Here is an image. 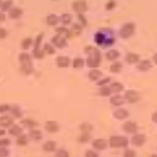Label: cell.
Segmentation results:
<instances>
[{"mask_svg": "<svg viewBox=\"0 0 157 157\" xmlns=\"http://www.w3.org/2000/svg\"><path fill=\"white\" fill-rule=\"evenodd\" d=\"M84 52L87 55L85 60L86 66L91 68H98L101 62V54L100 50L93 45H86L84 48Z\"/></svg>", "mask_w": 157, "mask_h": 157, "instance_id": "6da1fadb", "label": "cell"}, {"mask_svg": "<svg viewBox=\"0 0 157 157\" xmlns=\"http://www.w3.org/2000/svg\"><path fill=\"white\" fill-rule=\"evenodd\" d=\"M94 39L98 45L105 47L111 46L115 41L111 29L98 31L94 34Z\"/></svg>", "mask_w": 157, "mask_h": 157, "instance_id": "7a4b0ae2", "label": "cell"}, {"mask_svg": "<svg viewBox=\"0 0 157 157\" xmlns=\"http://www.w3.org/2000/svg\"><path fill=\"white\" fill-rule=\"evenodd\" d=\"M18 59L20 65V70L23 74L28 75L34 72L31 56L28 52H20L18 54Z\"/></svg>", "mask_w": 157, "mask_h": 157, "instance_id": "3957f363", "label": "cell"}, {"mask_svg": "<svg viewBox=\"0 0 157 157\" xmlns=\"http://www.w3.org/2000/svg\"><path fill=\"white\" fill-rule=\"evenodd\" d=\"M44 36V33L41 32L36 36L34 40L33 41V49L32 50V54L36 59H42L45 57V53L43 48H41L40 47Z\"/></svg>", "mask_w": 157, "mask_h": 157, "instance_id": "277c9868", "label": "cell"}, {"mask_svg": "<svg viewBox=\"0 0 157 157\" xmlns=\"http://www.w3.org/2000/svg\"><path fill=\"white\" fill-rule=\"evenodd\" d=\"M109 144L112 148H125L129 145V140L123 136H112L109 138Z\"/></svg>", "mask_w": 157, "mask_h": 157, "instance_id": "5b68a950", "label": "cell"}, {"mask_svg": "<svg viewBox=\"0 0 157 157\" xmlns=\"http://www.w3.org/2000/svg\"><path fill=\"white\" fill-rule=\"evenodd\" d=\"M136 29L135 24L132 22L123 23L119 29V35L123 39L129 38L134 33Z\"/></svg>", "mask_w": 157, "mask_h": 157, "instance_id": "8992f818", "label": "cell"}, {"mask_svg": "<svg viewBox=\"0 0 157 157\" xmlns=\"http://www.w3.org/2000/svg\"><path fill=\"white\" fill-rule=\"evenodd\" d=\"M50 41L51 44L54 47L59 49H63L67 46V39L58 34H56L55 35H54L51 38Z\"/></svg>", "mask_w": 157, "mask_h": 157, "instance_id": "52a82bcc", "label": "cell"}, {"mask_svg": "<svg viewBox=\"0 0 157 157\" xmlns=\"http://www.w3.org/2000/svg\"><path fill=\"white\" fill-rule=\"evenodd\" d=\"M124 98L128 102L134 104L137 102L140 99V94L137 90H128L125 92Z\"/></svg>", "mask_w": 157, "mask_h": 157, "instance_id": "ba28073f", "label": "cell"}, {"mask_svg": "<svg viewBox=\"0 0 157 157\" xmlns=\"http://www.w3.org/2000/svg\"><path fill=\"white\" fill-rule=\"evenodd\" d=\"M72 9L74 12L78 13H83L87 11L88 9V4L85 0H77L75 1L72 4Z\"/></svg>", "mask_w": 157, "mask_h": 157, "instance_id": "9c48e42d", "label": "cell"}, {"mask_svg": "<svg viewBox=\"0 0 157 157\" xmlns=\"http://www.w3.org/2000/svg\"><path fill=\"white\" fill-rule=\"evenodd\" d=\"M55 63L58 67L60 68H66L71 64V59L67 56L59 55L56 58Z\"/></svg>", "mask_w": 157, "mask_h": 157, "instance_id": "30bf717a", "label": "cell"}, {"mask_svg": "<svg viewBox=\"0 0 157 157\" xmlns=\"http://www.w3.org/2000/svg\"><path fill=\"white\" fill-rule=\"evenodd\" d=\"M146 137L142 134H135L131 139V143L136 147H142L145 142Z\"/></svg>", "mask_w": 157, "mask_h": 157, "instance_id": "8fae6325", "label": "cell"}, {"mask_svg": "<svg viewBox=\"0 0 157 157\" xmlns=\"http://www.w3.org/2000/svg\"><path fill=\"white\" fill-rule=\"evenodd\" d=\"M23 13L22 8L18 6H13L8 11V16L11 19H18L20 18Z\"/></svg>", "mask_w": 157, "mask_h": 157, "instance_id": "7c38bea8", "label": "cell"}, {"mask_svg": "<svg viewBox=\"0 0 157 157\" xmlns=\"http://www.w3.org/2000/svg\"><path fill=\"white\" fill-rule=\"evenodd\" d=\"M123 129L127 133L136 134L137 131L138 127L137 124L132 121H127L123 124Z\"/></svg>", "mask_w": 157, "mask_h": 157, "instance_id": "4fadbf2b", "label": "cell"}, {"mask_svg": "<svg viewBox=\"0 0 157 157\" xmlns=\"http://www.w3.org/2000/svg\"><path fill=\"white\" fill-rule=\"evenodd\" d=\"M108 142L105 139L99 138L96 139L92 142V146L96 150L102 151L107 148Z\"/></svg>", "mask_w": 157, "mask_h": 157, "instance_id": "5bb4252c", "label": "cell"}, {"mask_svg": "<svg viewBox=\"0 0 157 157\" xmlns=\"http://www.w3.org/2000/svg\"><path fill=\"white\" fill-rule=\"evenodd\" d=\"M44 128L46 131L50 133H55L59 131V126L56 121L49 120L45 122Z\"/></svg>", "mask_w": 157, "mask_h": 157, "instance_id": "9a60e30c", "label": "cell"}, {"mask_svg": "<svg viewBox=\"0 0 157 157\" xmlns=\"http://www.w3.org/2000/svg\"><path fill=\"white\" fill-rule=\"evenodd\" d=\"M129 115V112L124 109L120 108L117 109L113 112V117L118 120H123L128 117Z\"/></svg>", "mask_w": 157, "mask_h": 157, "instance_id": "2e32d148", "label": "cell"}, {"mask_svg": "<svg viewBox=\"0 0 157 157\" xmlns=\"http://www.w3.org/2000/svg\"><path fill=\"white\" fill-rule=\"evenodd\" d=\"M152 67V63L150 60L145 59L139 61L137 64V69L141 72H146L150 70Z\"/></svg>", "mask_w": 157, "mask_h": 157, "instance_id": "e0dca14e", "label": "cell"}, {"mask_svg": "<svg viewBox=\"0 0 157 157\" xmlns=\"http://www.w3.org/2000/svg\"><path fill=\"white\" fill-rule=\"evenodd\" d=\"M109 101L111 104H112L114 106H120L123 105L125 102V99L124 97H123L120 94H115L112 97H110Z\"/></svg>", "mask_w": 157, "mask_h": 157, "instance_id": "ac0fdd59", "label": "cell"}, {"mask_svg": "<svg viewBox=\"0 0 157 157\" xmlns=\"http://www.w3.org/2000/svg\"><path fill=\"white\" fill-rule=\"evenodd\" d=\"M124 59L127 63L132 64L139 63L140 59V56L137 53L129 52L126 54V55L124 57Z\"/></svg>", "mask_w": 157, "mask_h": 157, "instance_id": "d6986e66", "label": "cell"}, {"mask_svg": "<svg viewBox=\"0 0 157 157\" xmlns=\"http://www.w3.org/2000/svg\"><path fill=\"white\" fill-rule=\"evenodd\" d=\"M102 75V72L97 68L91 69L88 74L89 79L91 81L98 80Z\"/></svg>", "mask_w": 157, "mask_h": 157, "instance_id": "ffe728a7", "label": "cell"}, {"mask_svg": "<svg viewBox=\"0 0 157 157\" xmlns=\"http://www.w3.org/2000/svg\"><path fill=\"white\" fill-rule=\"evenodd\" d=\"M55 32L56 34H58L59 35H61L62 36L64 37L66 39L69 38L71 35L72 33L71 32V30L67 28H66L65 26L63 25V26H58L55 28Z\"/></svg>", "mask_w": 157, "mask_h": 157, "instance_id": "44dd1931", "label": "cell"}, {"mask_svg": "<svg viewBox=\"0 0 157 157\" xmlns=\"http://www.w3.org/2000/svg\"><path fill=\"white\" fill-rule=\"evenodd\" d=\"M44 151L46 152H52L56 150V143L53 140H47L42 146Z\"/></svg>", "mask_w": 157, "mask_h": 157, "instance_id": "7402d4cb", "label": "cell"}, {"mask_svg": "<svg viewBox=\"0 0 157 157\" xmlns=\"http://www.w3.org/2000/svg\"><path fill=\"white\" fill-rule=\"evenodd\" d=\"M13 119L8 115L0 117V126L3 128H8L13 124Z\"/></svg>", "mask_w": 157, "mask_h": 157, "instance_id": "603a6c76", "label": "cell"}, {"mask_svg": "<svg viewBox=\"0 0 157 157\" xmlns=\"http://www.w3.org/2000/svg\"><path fill=\"white\" fill-rule=\"evenodd\" d=\"M120 55V53L116 49H110L105 53V57L109 61H115Z\"/></svg>", "mask_w": 157, "mask_h": 157, "instance_id": "cb8c5ba5", "label": "cell"}, {"mask_svg": "<svg viewBox=\"0 0 157 157\" xmlns=\"http://www.w3.org/2000/svg\"><path fill=\"white\" fill-rule=\"evenodd\" d=\"M8 131L9 134L13 136L18 137L19 136L22 134L23 129L18 124H12L10 126Z\"/></svg>", "mask_w": 157, "mask_h": 157, "instance_id": "d4e9b609", "label": "cell"}, {"mask_svg": "<svg viewBox=\"0 0 157 157\" xmlns=\"http://www.w3.org/2000/svg\"><path fill=\"white\" fill-rule=\"evenodd\" d=\"M59 22V16L55 13H50L46 17V23L49 26H55Z\"/></svg>", "mask_w": 157, "mask_h": 157, "instance_id": "484cf974", "label": "cell"}, {"mask_svg": "<svg viewBox=\"0 0 157 157\" xmlns=\"http://www.w3.org/2000/svg\"><path fill=\"white\" fill-rule=\"evenodd\" d=\"M72 20V15L69 13H63L59 16V21L64 26L69 25Z\"/></svg>", "mask_w": 157, "mask_h": 157, "instance_id": "4316f807", "label": "cell"}, {"mask_svg": "<svg viewBox=\"0 0 157 157\" xmlns=\"http://www.w3.org/2000/svg\"><path fill=\"white\" fill-rule=\"evenodd\" d=\"M29 137L36 141L40 140L42 138V133L39 129H31L29 132Z\"/></svg>", "mask_w": 157, "mask_h": 157, "instance_id": "83f0119b", "label": "cell"}, {"mask_svg": "<svg viewBox=\"0 0 157 157\" xmlns=\"http://www.w3.org/2000/svg\"><path fill=\"white\" fill-rule=\"evenodd\" d=\"M20 123L26 128L33 129V128L37 126L38 123L34 120L30 118H25L20 121Z\"/></svg>", "mask_w": 157, "mask_h": 157, "instance_id": "f1b7e54d", "label": "cell"}, {"mask_svg": "<svg viewBox=\"0 0 157 157\" xmlns=\"http://www.w3.org/2000/svg\"><path fill=\"white\" fill-rule=\"evenodd\" d=\"M123 67L122 63L119 61H115L109 67V70L111 72L117 74L119 73Z\"/></svg>", "mask_w": 157, "mask_h": 157, "instance_id": "f546056e", "label": "cell"}, {"mask_svg": "<svg viewBox=\"0 0 157 157\" xmlns=\"http://www.w3.org/2000/svg\"><path fill=\"white\" fill-rule=\"evenodd\" d=\"M33 44V40L31 37H26L22 39L21 41V48L24 50H28L31 45Z\"/></svg>", "mask_w": 157, "mask_h": 157, "instance_id": "4dcf8cb0", "label": "cell"}, {"mask_svg": "<svg viewBox=\"0 0 157 157\" xmlns=\"http://www.w3.org/2000/svg\"><path fill=\"white\" fill-rule=\"evenodd\" d=\"M109 88H110L112 93H119L123 90L124 86L121 83L118 82H115L112 83L110 85Z\"/></svg>", "mask_w": 157, "mask_h": 157, "instance_id": "1f68e13d", "label": "cell"}, {"mask_svg": "<svg viewBox=\"0 0 157 157\" xmlns=\"http://www.w3.org/2000/svg\"><path fill=\"white\" fill-rule=\"evenodd\" d=\"M13 0H5L4 1H2V2L0 6V10L3 12H8L10 9L13 7Z\"/></svg>", "mask_w": 157, "mask_h": 157, "instance_id": "d6a6232c", "label": "cell"}, {"mask_svg": "<svg viewBox=\"0 0 157 157\" xmlns=\"http://www.w3.org/2000/svg\"><path fill=\"white\" fill-rule=\"evenodd\" d=\"M85 64V60L83 58H80V57L75 58L73 59L72 63V67L74 69H81L84 66Z\"/></svg>", "mask_w": 157, "mask_h": 157, "instance_id": "836d02e7", "label": "cell"}, {"mask_svg": "<svg viewBox=\"0 0 157 157\" xmlns=\"http://www.w3.org/2000/svg\"><path fill=\"white\" fill-rule=\"evenodd\" d=\"M29 141V136L26 134H21L17 137L16 140L17 144L19 146H25L28 144Z\"/></svg>", "mask_w": 157, "mask_h": 157, "instance_id": "e575fe53", "label": "cell"}, {"mask_svg": "<svg viewBox=\"0 0 157 157\" xmlns=\"http://www.w3.org/2000/svg\"><path fill=\"white\" fill-rule=\"evenodd\" d=\"M91 139V136L90 132H82L78 137V142L80 144L88 143Z\"/></svg>", "mask_w": 157, "mask_h": 157, "instance_id": "d590c367", "label": "cell"}, {"mask_svg": "<svg viewBox=\"0 0 157 157\" xmlns=\"http://www.w3.org/2000/svg\"><path fill=\"white\" fill-rule=\"evenodd\" d=\"M83 26L79 23H74L72 25L71 32L74 35H79L82 33Z\"/></svg>", "mask_w": 157, "mask_h": 157, "instance_id": "8d00e7d4", "label": "cell"}, {"mask_svg": "<svg viewBox=\"0 0 157 157\" xmlns=\"http://www.w3.org/2000/svg\"><path fill=\"white\" fill-rule=\"evenodd\" d=\"M43 50H44L45 54H48V55H53L56 52L55 47L52 44L48 42H45L44 44Z\"/></svg>", "mask_w": 157, "mask_h": 157, "instance_id": "74e56055", "label": "cell"}, {"mask_svg": "<svg viewBox=\"0 0 157 157\" xmlns=\"http://www.w3.org/2000/svg\"><path fill=\"white\" fill-rule=\"evenodd\" d=\"M10 110L12 114L17 118H19L22 117V112L18 106L13 105L12 107H10Z\"/></svg>", "mask_w": 157, "mask_h": 157, "instance_id": "f35d334b", "label": "cell"}, {"mask_svg": "<svg viewBox=\"0 0 157 157\" xmlns=\"http://www.w3.org/2000/svg\"><path fill=\"white\" fill-rule=\"evenodd\" d=\"M99 94L102 96L104 97H107L109 96L110 95V94L112 93L111 90L109 88V86L104 85V86H102L99 90Z\"/></svg>", "mask_w": 157, "mask_h": 157, "instance_id": "ab89813d", "label": "cell"}, {"mask_svg": "<svg viewBox=\"0 0 157 157\" xmlns=\"http://www.w3.org/2000/svg\"><path fill=\"white\" fill-rule=\"evenodd\" d=\"M80 129L82 132H90L93 129V126L90 123L85 122L80 124Z\"/></svg>", "mask_w": 157, "mask_h": 157, "instance_id": "60d3db41", "label": "cell"}, {"mask_svg": "<svg viewBox=\"0 0 157 157\" xmlns=\"http://www.w3.org/2000/svg\"><path fill=\"white\" fill-rule=\"evenodd\" d=\"M77 18L79 21V23L83 26L85 27L88 25V20L86 17L85 16L83 13H78L77 14Z\"/></svg>", "mask_w": 157, "mask_h": 157, "instance_id": "b9f144b4", "label": "cell"}, {"mask_svg": "<svg viewBox=\"0 0 157 157\" xmlns=\"http://www.w3.org/2000/svg\"><path fill=\"white\" fill-rule=\"evenodd\" d=\"M55 157H69V155L66 150L59 148L56 151Z\"/></svg>", "mask_w": 157, "mask_h": 157, "instance_id": "7bdbcfd3", "label": "cell"}, {"mask_svg": "<svg viewBox=\"0 0 157 157\" xmlns=\"http://www.w3.org/2000/svg\"><path fill=\"white\" fill-rule=\"evenodd\" d=\"M123 157H136V154L134 150L132 149L128 148L124 150L123 155Z\"/></svg>", "mask_w": 157, "mask_h": 157, "instance_id": "ee69618b", "label": "cell"}, {"mask_svg": "<svg viewBox=\"0 0 157 157\" xmlns=\"http://www.w3.org/2000/svg\"><path fill=\"white\" fill-rule=\"evenodd\" d=\"M110 80H111V78L109 77H105V78H101V79L99 80L98 82H97L96 85L98 86H104L107 83H109L110 82Z\"/></svg>", "mask_w": 157, "mask_h": 157, "instance_id": "f6af8a7d", "label": "cell"}, {"mask_svg": "<svg viewBox=\"0 0 157 157\" xmlns=\"http://www.w3.org/2000/svg\"><path fill=\"white\" fill-rule=\"evenodd\" d=\"M116 6V2L114 0H109L105 6V8L107 10H112Z\"/></svg>", "mask_w": 157, "mask_h": 157, "instance_id": "bcb514c9", "label": "cell"}, {"mask_svg": "<svg viewBox=\"0 0 157 157\" xmlns=\"http://www.w3.org/2000/svg\"><path fill=\"white\" fill-rule=\"evenodd\" d=\"M10 140L9 139H0V147H6L10 144Z\"/></svg>", "mask_w": 157, "mask_h": 157, "instance_id": "7dc6e473", "label": "cell"}, {"mask_svg": "<svg viewBox=\"0 0 157 157\" xmlns=\"http://www.w3.org/2000/svg\"><path fill=\"white\" fill-rule=\"evenodd\" d=\"M8 36V31L7 30L3 28L0 27V39H4Z\"/></svg>", "mask_w": 157, "mask_h": 157, "instance_id": "c3c4849f", "label": "cell"}, {"mask_svg": "<svg viewBox=\"0 0 157 157\" xmlns=\"http://www.w3.org/2000/svg\"><path fill=\"white\" fill-rule=\"evenodd\" d=\"M85 157H99V155L94 151L91 150H88L85 154Z\"/></svg>", "mask_w": 157, "mask_h": 157, "instance_id": "681fc988", "label": "cell"}, {"mask_svg": "<svg viewBox=\"0 0 157 157\" xmlns=\"http://www.w3.org/2000/svg\"><path fill=\"white\" fill-rule=\"evenodd\" d=\"M9 155V150L5 147H0V157H7Z\"/></svg>", "mask_w": 157, "mask_h": 157, "instance_id": "f907efd6", "label": "cell"}, {"mask_svg": "<svg viewBox=\"0 0 157 157\" xmlns=\"http://www.w3.org/2000/svg\"><path fill=\"white\" fill-rule=\"evenodd\" d=\"M10 106L7 104H2L0 105V113H4L7 112L8 110H10Z\"/></svg>", "mask_w": 157, "mask_h": 157, "instance_id": "816d5d0a", "label": "cell"}, {"mask_svg": "<svg viewBox=\"0 0 157 157\" xmlns=\"http://www.w3.org/2000/svg\"><path fill=\"white\" fill-rule=\"evenodd\" d=\"M6 16L4 12L0 10V23L6 20Z\"/></svg>", "mask_w": 157, "mask_h": 157, "instance_id": "f5cc1de1", "label": "cell"}, {"mask_svg": "<svg viewBox=\"0 0 157 157\" xmlns=\"http://www.w3.org/2000/svg\"><path fill=\"white\" fill-rule=\"evenodd\" d=\"M151 120L153 123L157 124V112L153 113L151 115Z\"/></svg>", "mask_w": 157, "mask_h": 157, "instance_id": "db71d44e", "label": "cell"}, {"mask_svg": "<svg viewBox=\"0 0 157 157\" xmlns=\"http://www.w3.org/2000/svg\"><path fill=\"white\" fill-rule=\"evenodd\" d=\"M152 59H153L154 63L157 65V52L153 55V56L152 57Z\"/></svg>", "mask_w": 157, "mask_h": 157, "instance_id": "11a10c76", "label": "cell"}, {"mask_svg": "<svg viewBox=\"0 0 157 157\" xmlns=\"http://www.w3.org/2000/svg\"><path fill=\"white\" fill-rule=\"evenodd\" d=\"M6 134V131L4 129H0V137L4 136Z\"/></svg>", "mask_w": 157, "mask_h": 157, "instance_id": "9f6ffc18", "label": "cell"}, {"mask_svg": "<svg viewBox=\"0 0 157 157\" xmlns=\"http://www.w3.org/2000/svg\"><path fill=\"white\" fill-rule=\"evenodd\" d=\"M149 157H157V154H151Z\"/></svg>", "mask_w": 157, "mask_h": 157, "instance_id": "6f0895ef", "label": "cell"}, {"mask_svg": "<svg viewBox=\"0 0 157 157\" xmlns=\"http://www.w3.org/2000/svg\"><path fill=\"white\" fill-rule=\"evenodd\" d=\"M1 2H2V0H0V6H1Z\"/></svg>", "mask_w": 157, "mask_h": 157, "instance_id": "680465c9", "label": "cell"}, {"mask_svg": "<svg viewBox=\"0 0 157 157\" xmlns=\"http://www.w3.org/2000/svg\"><path fill=\"white\" fill-rule=\"evenodd\" d=\"M52 1H57V0H52Z\"/></svg>", "mask_w": 157, "mask_h": 157, "instance_id": "91938a15", "label": "cell"}]
</instances>
